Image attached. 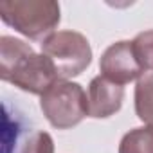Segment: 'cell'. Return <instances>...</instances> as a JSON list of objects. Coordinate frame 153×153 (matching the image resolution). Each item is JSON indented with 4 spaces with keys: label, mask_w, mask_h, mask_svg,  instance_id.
<instances>
[{
    "label": "cell",
    "mask_w": 153,
    "mask_h": 153,
    "mask_svg": "<svg viewBox=\"0 0 153 153\" xmlns=\"http://www.w3.org/2000/svg\"><path fill=\"white\" fill-rule=\"evenodd\" d=\"M45 119L58 130H68L88 115V96L81 85L59 79L40 99Z\"/></svg>",
    "instance_id": "obj_3"
},
{
    "label": "cell",
    "mask_w": 153,
    "mask_h": 153,
    "mask_svg": "<svg viewBox=\"0 0 153 153\" xmlns=\"http://www.w3.org/2000/svg\"><path fill=\"white\" fill-rule=\"evenodd\" d=\"M22 153H54V140L47 131H34L25 139Z\"/></svg>",
    "instance_id": "obj_10"
},
{
    "label": "cell",
    "mask_w": 153,
    "mask_h": 153,
    "mask_svg": "<svg viewBox=\"0 0 153 153\" xmlns=\"http://www.w3.org/2000/svg\"><path fill=\"white\" fill-rule=\"evenodd\" d=\"M0 16L6 25L25 38L45 42L56 33L54 29L61 20V9L52 0H6L0 2Z\"/></svg>",
    "instance_id": "obj_2"
},
{
    "label": "cell",
    "mask_w": 153,
    "mask_h": 153,
    "mask_svg": "<svg viewBox=\"0 0 153 153\" xmlns=\"http://www.w3.org/2000/svg\"><path fill=\"white\" fill-rule=\"evenodd\" d=\"M88 117L106 119L123 106L124 88L103 76H96L88 85Z\"/></svg>",
    "instance_id": "obj_6"
},
{
    "label": "cell",
    "mask_w": 153,
    "mask_h": 153,
    "mask_svg": "<svg viewBox=\"0 0 153 153\" xmlns=\"http://www.w3.org/2000/svg\"><path fill=\"white\" fill-rule=\"evenodd\" d=\"M133 52L140 63V67L144 68V72L153 70V29L139 33L133 40Z\"/></svg>",
    "instance_id": "obj_9"
},
{
    "label": "cell",
    "mask_w": 153,
    "mask_h": 153,
    "mask_svg": "<svg viewBox=\"0 0 153 153\" xmlns=\"http://www.w3.org/2000/svg\"><path fill=\"white\" fill-rule=\"evenodd\" d=\"M135 114L146 126H153V74H144L137 81Z\"/></svg>",
    "instance_id": "obj_7"
},
{
    "label": "cell",
    "mask_w": 153,
    "mask_h": 153,
    "mask_svg": "<svg viewBox=\"0 0 153 153\" xmlns=\"http://www.w3.org/2000/svg\"><path fill=\"white\" fill-rule=\"evenodd\" d=\"M101 76L117 85H126L130 81H139L144 76V68L140 67L131 42H115L112 43L101 56L99 61Z\"/></svg>",
    "instance_id": "obj_5"
},
{
    "label": "cell",
    "mask_w": 153,
    "mask_h": 153,
    "mask_svg": "<svg viewBox=\"0 0 153 153\" xmlns=\"http://www.w3.org/2000/svg\"><path fill=\"white\" fill-rule=\"evenodd\" d=\"M42 54H45L59 79L68 81L79 76L92 61V47L81 33L76 31H58L42 42Z\"/></svg>",
    "instance_id": "obj_4"
},
{
    "label": "cell",
    "mask_w": 153,
    "mask_h": 153,
    "mask_svg": "<svg viewBox=\"0 0 153 153\" xmlns=\"http://www.w3.org/2000/svg\"><path fill=\"white\" fill-rule=\"evenodd\" d=\"M119 153H153V126H140L124 133Z\"/></svg>",
    "instance_id": "obj_8"
},
{
    "label": "cell",
    "mask_w": 153,
    "mask_h": 153,
    "mask_svg": "<svg viewBox=\"0 0 153 153\" xmlns=\"http://www.w3.org/2000/svg\"><path fill=\"white\" fill-rule=\"evenodd\" d=\"M0 78L24 92L43 96L59 81L52 61L15 36L0 38Z\"/></svg>",
    "instance_id": "obj_1"
}]
</instances>
